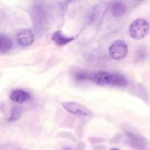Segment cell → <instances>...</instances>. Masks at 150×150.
Wrapping results in <instances>:
<instances>
[{
	"instance_id": "obj_1",
	"label": "cell",
	"mask_w": 150,
	"mask_h": 150,
	"mask_svg": "<svg viewBox=\"0 0 150 150\" xmlns=\"http://www.w3.org/2000/svg\"><path fill=\"white\" fill-rule=\"evenodd\" d=\"M89 80L100 86H125L128 82L124 76L119 73L100 71L90 74Z\"/></svg>"
},
{
	"instance_id": "obj_2",
	"label": "cell",
	"mask_w": 150,
	"mask_h": 150,
	"mask_svg": "<svg viewBox=\"0 0 150 150\" xmlns=\"http://www.w3.org/2000/svg\"><path fill=\"white\" fill-rule=\"evenodd\" d=\"M149 23L144 18H138L130 23L129 33L135 40H142L147 35L149 32Z\"/></svg>"
},
{
	"instance_id": "obj_3",
	"label": "cell",
	"mask_w": 150,
	"mask_h": 150,
	"mask_svg": "<svg viewBox=\"0 0 150 150\" xmlns=\"http://www.w3.org/2000/svg\"><path fill=\"white\" fill-rule=\"evenodd\" d=\"M128 53V47L127 43L122 40L114 41L108 48V54L111 59L117 61L125 58Z\"/></svg>"
},
{
	"instance_id": "obj_4",
	"label": "cell",
	"mask_w": 150,
	"mask_h": 150,
	"mask_svg": "<svg viewBox=\"0 0 150 150\" xmlns=\"http://www.w3.org/2000/svg\"><path fill=\"white\" fill-rule=\"evenodd\" d=\"M63 108L70 114L79 117H92L93 113L89 108L80 103L75 102H64L62 103Z\"/></svg>"
},
{
	"instance_id": "obj_5",
	"label": "cell",
	"mask_w": 150,
	"mask_h": 150,
	"mask_svg": "<svg viewBox=\"0 0 150 150\" xmlns=\"http://www.w3.org/2000/svg\"><path fill=\"white\" fill-rule=\"evenodd\" d=\"M16 41L22 47L30 46L35 41V35L31 29H21L16 33Z\"/></svg>"
},
{
	"instance_id": "obj_6",
	"label": "cell",
	"mask_w": 150,
	"mask_h": 150,
	"mask_svg": "<svg viewBox=\"0 0 150 150\" xmlns=\"http://www.w3.org/2000/svg\"><path fill=\"white\" fill-rule=\"evenodd\" d=\"M10 99L16 103H23L31 99V94L22 89H13L10 94Z\"/></svg>"
},
{
	"instance_id": "obj_7",
	"label": "cell",
	"mask_w": 150,
	"mask_h": 150,
	"mask_svg": "<svg viewBox=\"0 0 150 150\" xmlns=\"http://www.w3.org/2000/svg\"><path fill=\"white\" fill-rule=\"evenodd\" d=\"M73 37L67 36L62 31H56L51 36V40L59 46H63L73 41Z\"/></svg>"
},
{
	"instance_id": "obj_8",
	"label": "cell",
	"mask_w": 150,
	"mask_h": 150,
	"mask_svg": "<svg viewBox=\"0 0 150 150\" xmlns=\"http://www.w3.org/2000/svg\"><path fill=\"white\" fill-rule=\"evenodd\" d=\"M127 10V7H126L125 4L124 3L121 2V1H117L114 2L112 4L111 8V14L114 16V17H121L125 13H126Z\"/></svg>"
},
{
	"instance_id": "obj_9",
	"label": "cell",
	"mask_w": 150,
	"mask_h": 150,
	"mask_svg": "<svg viewBox=\"0 0 150 150\" xmlns=\"http://www.w3.org/2000/svg\"><path fill=\"white\" fill-rule=\"evenodd\" d=\"M13 48V42L8 37L3 34L0 35V52L1 54L7 53Z\"/></svg>"
},
{
	"instance_id": "obj_10",
	"label": "cell",
	"mask_w": 150,
	"mask_h": 150,
	"mask_svg": "<svg viewBox=\"0 0 150 150\" xmlns=\"http://www.w3.org/2000/svg\"><path fill=\"white\" fill-rule=\"evenodd\" d=\"M127 136L130 138V142H131V144L133 145V146H134L135 147L139 148L144 147V146L145 145L144 139H142L140 136H136V135L133 134V133H129Z\"/></svg>"
},
{
	"instance_id": "obj_11",
	"label": "cell",
	"mask_w": 150,
	"mask_h": 150,
	"mask_svg": "<svg viewBox=\"0 0 150 150\" xmlns=\"http://www.w3.org/2000/svg\"><path fill=\"white\" fill-rule=\"evenodd\" d=\"M21 114V111L19 108H14L12 111L11 114H10V119L8 120V121L13 122L15 121V120H18V119L20 117Z\"/></svg>"
},
{
	"instance_id": "obj_12",
	"label": "cell",
	"mask_w": 150,
	"mask_h": 150,
	"mask_svg": "<svg viewBox=\"0 0 150 150\" xmlns=\"http://www.w3.org/2000/svg\"><path fill=\"white\" fill-rule=\"evenodd\" d=\"M0 150H25L22 149L20 146L17 145L12 144H5L4 145H1L0 147Z\"/></svg>"
},
{
	"instance_id": "obj_13",
	"label": "cell",
	"mask_w": 150,
	"mask_h": 150,
	"mask_svg": "<svg viewBox=\"0 0 150 150\" xmlns=\"http://www.w3.org/2000/svg\"><path fill=\"white\" fill-rule=\"evenodd\" d=\"M110 150H120L119 149H117V148H113V149H110Z\"/></svg>"
}]
</instances>
